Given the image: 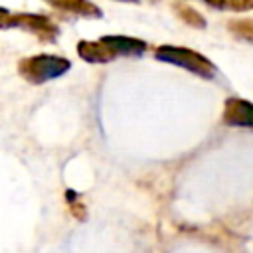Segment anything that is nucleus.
<instances>
[{"label": "nucleus", "instance_id": "f257e3e1", "mask_svg": "<svg viewBox=\"0 0 253 253\" xmlns=\"http://www.w3.org/2000/svg\"><path fill=\"white\" fill-rule=\"evenodd\" d=\"M69 67H71V61L69 59L57 57V55H47V53L26 57L18 65L20 75L26 81L34 83V85H42L45 81H51L55 77H61L63 73H67Z\"/></svg>", "mask_w": 253, "mask_h": 253}, {"label": "nucleus", "instance_id": "f03ea898", "mask_svg": "<svg viewBox=\"0 0 253 253\" xmlns=\"http://www.w3.org/2000/svg\"><path fill=\"white\" fill-rule=\"evenodd\" d=\"M156 59L168 61L174 65H180L192 73H198L202 77H211L213 75V65L200 53L188 49V47H174V45H160L156 49Z\"/></svg>", "mask_w": 253, "mask_h": 253}, {"label": "nucleus", "instance_id": "7ed1b4c3", "mask_svg": "<svg viewBox=\"0 0 253 253\" xmlns=\"http://www.w3.org/2000/svg\"><path fill=\"white\" fill-rule=\"evenodd\" d=\"M12 28H24L42 42H55L59 34L57 26L47 16L42 14H16L12 16Z\"/></svg>", "mask_w": 253, "mask_h": 253}, {"label": "nucleus", "instance_id": "20e7f679", "mask_svg": "<svg viewBox=\"0 0 253 253\" xmlns=\"http://www.w3.org/2000/svg\"><path fill=\"white\" fill-rule=\"evenodd\" d=\"M77 53L85 59V61H91V63H107L111 59H115V51L111 49V45L101 38L97 42H89V40H83L77 43Z\"/></svg>", "mask_w": 253, "mask_h": 253}, {"label": "nucleus", "instance_id": "39448f33", "mask_svg": "<svg viewBox=\"0 0 253 253\" xmlns=\"http://www.w3.org/2000/svg\"><path fill=\"white\" fill-rule=\"evenodd\" d=\"M225 123L253 126V103L241 99H229L225 105Z\"/></svg>", "mask_w": 253, "mask_h": 253}, {"label": "nucleus", "instance_id": "423d86ee", "mask_svg": "<svg viewBox=\"0 0 253 253\" xmlns=\"http://www.w3.org/2000/svg\"><path fill=\"white\" fill-rule=\"evenodd\" d=\"M103 40L111 45L115 55H140L146 51V43L136 38H126V36H103Z\"/></svg>", "mask_w": 253, "mask_h": 253}, {"label": "nucleus", "instance_id": "0eeeda50", "mask_svg": "<svg viewBox=\"0 0 253 253\" xmlns=\"http://www.w3.org/2000/svg\"><path fill=\"white\" fill-rule=\"evenodd\" d=\"M45 2L57 10L71 12V14H77L81 18H99L101 16V10L89 0H45Z\"/></svg>", "mask_w": 253, "mask_h": 253}, {"label": "nucleus", "instance_id": "6e6552de", "mask_svg": "<svg viewBox=\"0 0 253 253\" xmlns=\"http://www.w3.org/2000/svg\"><path fill=\"white\" fill-rule=\"evenodd\" d=\"M0 28H12V14L6 8H0Z\"/></svg>", "mask_w": 253, "mask_h": 253}, {"label": "nucleus", "instance_id": "1a4fd4ad", "mask_svg": "<svg viewBox=\"0 0 253 253\" xmlns=\"http://www.w3.org/2000/svg\"><path fill=\"white\" fill-rule=\"evenodd\" d=\"M210 4H215V6H223V4H229L231 0H208Z\"/></svg>", "mask_w": 253, "mask_h": 253}, {"label": "nucleus", "instance_id": "9d476101", "mask_svg": "<svg viewBox=\"0 0 253 253\" xmlns=\"http://www.w3.org/2000/svg\"><path fill=\"white\" fill-rule=\"evenodd\" d=\"M123 2H136V0H123Z\"/></svg>", "mask_w": 253, "mask_h": 253}]
</instances>
